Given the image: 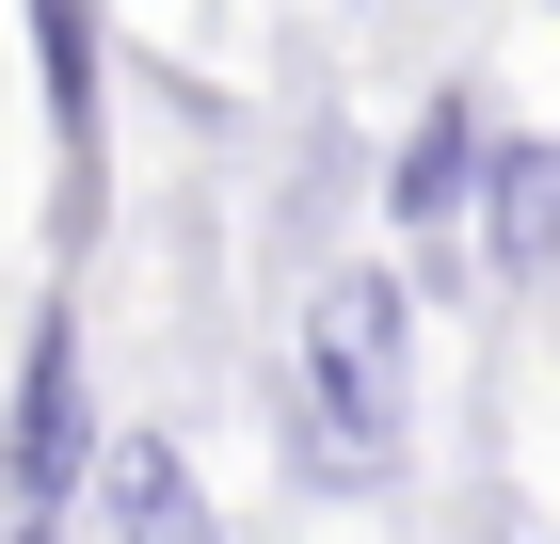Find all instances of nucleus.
<instances>
[{
	"label": "nucleus",
	"instance_id": "nucleus-1",
	"mask_svg": "<svg viewBox=\"0 0 560 544\" xmlns=\"http://www.w3.org/2000/svg\"><path fill=\"white\" fill-rule=\"evenodd\" d=\"M417 304L385 289V273H337V289L304 304V401H320V432H337V464H385L400 449V352H417Z\"/></svg>",
	"mask_w": 560,
	"mask_h": 544
},
{
	"label": "nucleus",
	"instance_id": "nucleus-2",
	"mask_svg": "<svg viewBox=\"0 0 560 544\" xmlns=\"http://www.w3.org/2000/svg\"><path fill=\"white\" fill-rule=\"evenodd\" d=\"M96 417H81V336L48 321L33 352H16V449H0V481H16V512H65V481H81Z\"/></svg>",
	"mask_w": 560,
	"mask_h": 544
},
{
	"label": "nucleus",
	"instance_id": "nucleus-3",
	"mask_svg": "<svg viewBox=\"0 0 560 544\" xmlns=\"http://www.w3.org/2000/svg\"><path fill=\"white\" fill-rule=\"evenodd\" d=\"M480 256H497V289L560 273V144H497L480 161Z\"/></svg>",
	"mask_w": 560,
	"mask_h": 544
},
{
	"label": "nucleus",
	"instance_id": "nucleus-4",
	"mask_svg": "<svg viewBox=\"0 0 560 544\" xmlns=\"http://www.w3.org/2000/svg\"><path fill=\"white\" fill-rule=\"evenodd\" d=\"M96 497H113V544H224V512H209V481L161 449V432H129V449L96 464Z\"/></svg>",
	"mask_w": 560,
	"mask_h": 544
},
{
	"label": "nucleus",
	"instance_id": "nucleus-5",
	"mask_svg": "<svg viewBox=\"0 0 560 544\" xmlns=\"http://www.w3.org/2000/svg\"><path fill=\"white\" fill-rule=\"evenodd\" d=\"M480 161H497V144H480V113H465V96H432V113L400 128V193H385V209H400V224L480 209Z\"/></svg>",
	"mask_w": 560,
	"mask_h": 544
},
{
	"label": "nucleus",
	"instance_id": "nucleus-6",
	"mask_svg": "<svg viewBox=\"0 0 560 544\" xmlns=\"http://www.w3.org/2000/svg\"><path fill=\"white\" fill-rule=\"evenodd\" d=\"M48 48V128H65V176H96V0H33Z\"/></svg>",
	"mask_w": 560,
	"mask_h": 544
},
{
	"label": "nucleus",
	"instance_id": "nucleus-7",
	"mask_svg": "<svg viewBox=\"0 0 560 544\" xmlns=\"http://www.w3.org/2000/svg\"><path fill=\"white\" fill-rule=\"evenodd\" d=\"M16 544H48V512H16Z\"/></svg>",
	"mask_w": 560,
	"mask_h": 544
}]
</instances>
